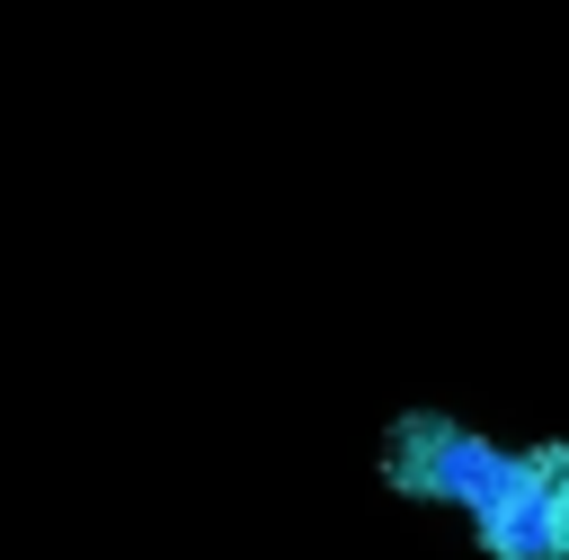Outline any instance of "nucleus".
Returning a JSON list of instances; mask_svg holds the SVG:
<instances>
[{"instance_id": "obj_1", "label": "nucleus", "mask_w": 569, "mask_h": 560, "mask_svg": "<svg viewBox=\"0 0 569 560\" xmlns=\"http://www.w3.org/2000/svg\"><path fill=\"white\" fill-rule=\"evenodd\" d=\"M382 480L418 507H462L489 560H569V436L498 444L462 418L400 409L382 436Z\"/></svg>"}]
</instances>
